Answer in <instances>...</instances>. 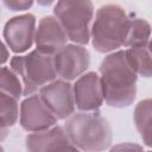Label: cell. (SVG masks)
Listing matches in <instances>:
<instances>
[{"label":"cell","instance_id":"6da1fadb","mask_svg":"<svg viewBox=\"0 0 152 152\" xmlns=\"http://www.w3.org/2000/svg\"><path fill=\"white\" fill-rule=\"evenodd\" d=\"M100 74L103 100L109 107L125 108L133 103L137 95V74L129 66L125 51L104 57Z\"/></svg>","mask_w":152,"mask_h":152},{"label":"cell","instance_id":"7a4b0ae2","mask_svg":"<svg viewBox=\"0 0 152 152\" xmlns=\"http://www.w3.org/2000/svg\"><path fill=\"white\" fill-rule=\"evenodd\" d=\"M64 129L77 150L103 151L112 144V128L99 113H72Z\"/></svg>","mask_w":152,"mask_h":152},{"label":"cell","instance_id":"3957f363","mask_svg":"<svg viewBox=\"0 0 152 152\" xmlns=\"http://www.w3.org/2000/svg\"><path fill=\"white\" fill-rule=\"evenodd\" d=\"M129 18L119 5L101 6L91 27V43L97 52L114 51L125 45Z\"/></svg>","mask_w":152,"mask_h":152},{"label":"cell","instance_id":"277c9868","mask_svg":"<svg viewBox=\"0 0 152 152\" xmlns=\"http://www.w3.org/2000/svg\"><path fill=\"white\" fill-rule=\"evenodd\" d=\"M11 69L21 78L23 95H31L57 76L53 55L38 49L25 56H14L11 59Z\"/></svg>","mask_w":152,"mask_h":152},{"label":"cell","instance_id":"5b68a950","mask_svg":"<svg viewBox=\"0 0 152 152\" xmlns=\"http://www.w3.org/2000/svg\"><path fill=\"white\" fill-rule=\"evenodd\" d=\"M55 18L76 44H87L90 38V23L94 15L91 0H58L53 8Z\"/></svg>","mask_w":152,"mask_h":152},{"label":"cell","instance_id":"8992f818","mask_svg":"<svg viewBox=\"0 0 152 152\" xmlns=\"http://www.w3.org/2000/svg\"><path fill=\"white\" fill-rule=\"evenodd\" d=\"M53 64L58 76L65 81H71L81 76L89 68L90 55L81 45L65 44L53 55Z\"/></svg>","mask_w":152,"mask_h":152},{"label":"cell","instance_id":"52a82bcc","mask_svg":"<svg viewBox=\"0 0 152 152\" xmlns=\"http://www.w3.org/2000/svg\"><path fill=\"white\" fill-rule=\"evenodd\" d=\"M39 96L57 119L69 118L75 109L72 86L65 80H53L39 89Z\"/></svg>","mask_w":152,"mask_h":152},{"label":"cell","instance_id":"ba28073f","mask_svg":"<svg viewBox=\"0 0 152 152\" xmlns=\"http://www.w3.org/2000/svg\"><path fill=\"white\" fill-rule=\"evenodd\" d=\"M36 34V18L33 14H23L10 19L4 27V38L11 51L21 53L27 51Z\"/></svg>","mask_w":152,"mask_h":152},{"label":"cell","instance_id":"9c48e42d","mask_svg":"<svg viewBox=\"0 0 152 152\" xmlns=\"http://www.w3.org/2000/svg\"><path fill=\"white\" fill-rule=\"evenodd\" d=\"M56 115L49 109L39 95L27 96L20 104V126L27 132H37L52 127Z\"/></svg>","mask_w":152,"mask_h":152},{"label":"cell","instance_id":"30bf717a","mask_svg":"<svg viewBox=\"0 0 152 152\" xmlns=\"http://www.w3.org/2000/svg\"><path fill=\"white\" fill-rule=\"evenodd\" d=\"M75 106L83 112L97 110L103 102V91L100 76L94 72H87L78 76L72 87Z\"/></svg>","mask_w":152,"mask_h":152},{"label":"cell","instance_id":"8fae6325","mask_svg":"<svg viewBox=\"0 0 152 152\" xmlns=\"http://www.w3.org/2000/svg\"><path fill=\"white\" fill-rule=\"evenodd\" d=\"M26 148L32 152L37 151H57V150H77L70 141L65 129L61 126L33 132L26 137Z\"/></svg>","mask_w":152,"mask_h":152},{"label":"cell","instance_id":"7c38bea8","mask_svg":"<svg viewBox=\"0 0 152 152\" xmlns=\"http://www.w3.org/2000/svg\"><path fill=\"white\" fill-rule=\"evenodd\" d=\"M66 39L65 31L55 17L46 15L40 19L34 34V43L38 50L55 55L66 44Z\"/></svg>","mask_w":152,"mask_h":152},{"label":"cell","instance_id":"4fadbf2b","mask_svg":"<svg viewBox=\"0 0 152 152\" xmlns=\"http://www.w3.org/2000/svg\"><path fill=\"white\" fill-rule=\"evenodd\" d=\"M126 59L129 66L137 75L142 77L151 76V51H150V43L133 45L129 46L125 51Z\"/></svg>","mask_w":152,"mask_h":152},{"label":"cell","instance_id":"5bb4252c","mask_svg":"<svg viewBox=\"0 0 152 152\" xmlns=\"http://www.w3.org/2000/svg\"><path fill=\"white\" fill-rule=\"evenodd\" d=\"M135 127L146 146H151V100L140 101L134 110Z\"/></svg>","mask_w":152,"mask_h":152},{"label":"cell","instance_id":"9a60e30c","mask_svg":"<svg viewBox=\"0 0 152 152\" xmlns=\"http://www.w3.org/2000/svg\"><path fill=\"white\" fill-rule=\"evenodd\" d=\"M151 26L150 24L141 18L129 19L128 31L126 34V40L124 46H133L140 44L150 43Z\"/></svg>","mask_w":152,"mask_h":152},{"label":"cell","instance_id":"2e32d148","mask_svg":"<svg viewBox=\"0 0 152 152\" xmlns=\"http://www.w3.org/2000/svg\"><path fill=\"white\" fill-rule=\"evenodd\" d=\"M0 91L19 100L23 95V83L19 76L8 68H0Z\"/></svg>","mask_w":152,"mask_h":152},{"label":"cell","instance_id":"e0dca14e","mask_svg":"<svg viewBox=\"0 0 152 152\" xmlns=\"http://www.w3.org/2000/svg\"><path fill=\"white\" fill-rule=\"evenodd\" d=\"M0 118L10 126H14L19 118L18 100L0 91Z\"/></svg>","mask_w":152,"mask_h":152},{"label":"cell","instance_id":"ac0fdd59","mask_svg":"<svg viewBox=\"0 0 152 152\" xmlns=\"http://www.w3.org/2000/svg\"><path fill=\"white\" fill-rule=\"evenodd\" d=\"M5 6L11 11H26L32 7L33 0H2Z\"/></svg>","mask_w":152,"mask_h":152},{"label":"cell","instance_id":"d6986e66","mask_svg":"<svg viewBox=\"0 0 152 152\" xmlns=\"http://www.w3.org/2000/svg\"><path fill=\"white\" fill-rule=\"evenodd\" d=\"M10 58V52L6 48V45L0 40V65H2L4 63H6Z\"/></svg>","mask_w":152,"mask_h":152},{"label":"cell","instance_id":"ffe728a7","mask_svg":"<svg viewBox=\"0 0 152 152\" xmlns=\"http://www.w3.org/2000/svg\"><path fill=\"white\" fill-rule=\"evenodd\" d=\"M8 129H10V126L0 118V141H4L7 135H8Z\"/></svg>","mask_w":152,"mask_h":152},{"label":"cell","instance_id":"44dd1931","mask_svg":"<svg viewBox=\"0 0 152 152\" xmlns=\"http://www.w3.org/2000/svg\"><path fill=\"white\" fill-rule=\"evenodd\" d=\"M38 2V5L40 6H50L55 0H36Z\"/></svg>","mask_w":152,"mask_h":152},{"label":"cell","instance_id":"7402d4cb","mask_svg":"<svg viewBox=\"0 0 152 152\" xmlns=\"http://www.w3.org/2000/svg\"><path fill=\"white\" fill-rule=\"evenodd\" d=\"M0 151H2V147H1V146H0Z\"/></svg>","mask_w":152,"mask_h":152}]
</instances>
